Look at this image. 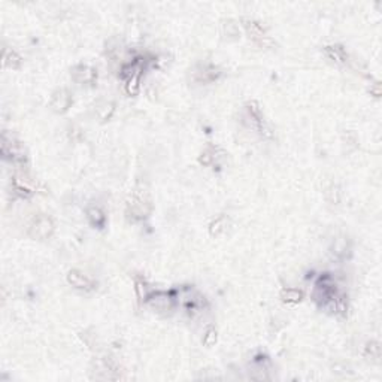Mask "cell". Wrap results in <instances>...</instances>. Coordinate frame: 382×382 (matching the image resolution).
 <instances>
[{"label": "cell", "mask_w": 382, "mask_h": 382, "mask_svg": "<svg viewBox=\"0 0 382 382\" xmlns=\"http://www.w3.org/2000/svg\"><path fill=\"white\" fill-rule=\"evenodd\" d=\"M153 211V199L147 188L138 187L129 202H127V214H129L133 219H144L147 218Z\"/></svg>", "instance_id": "cell-1"}, {"label": "cell", "mask_w": 382, "mask_h": 382, "mask_svg": "<svg viewBox=\"0 0 382 382\" xmlns=\"http://www.w3.org/2000/svg\"><path fill=\"white\" fill-rule=\"evenodd\" d=\"M54 228H55V225H54L53 218L45 215V214H39L32 219L27 233L32 239L45 240L54 233Z\"/></svg>", "instance_id": "cell-2"}, {"label": "cell", "mask_w": 382, "mask_h": 382, "mask_svg": "<svg viewBox=\"0 0 382 382\" xmlns=\"http://www.w3.org/2000/svg\"><path fill=\"white\" fill-rule=\"evenodd\" d=\"M2 154L5 159L14 162V163H23L26 160L23 147L12 138H8V135H3L2 139Z\"/></svg>", "instance_id": "cell-3"}, {"label": "cell", "mask_w": 382, "mask_h": 382, "mask_svg": "<svg viewBox=\"0 0 382 382\" xmlns=\"http://www.w3.org/2000/svg\"><path fill=\"white\" fill-rule=\"evenodd\" d=\"M72 78L75 82L81 84V85H87V84H94L97 81V70L87 66V64H78L72 69Z\"/></svg>", "instance_id": "cell-4"}, {"label": "cell", "mask_w": 382, "mask_h": 382, "mask_svg": "<svg viewBox=\"0 0 382 382\" xmlns=\"http://www.w3.org/2000/svg\"><path fill=\"white\" fill-rule=\"evenodd\" d=\"M70 105H72V94L66 88H60L54 91L50 102V106L54 112L63 113L70 108Z\"/></svg>", "instance_id": "cell-5"}, {"label": "cell", "mask_w": 382, "mask_h": 382, "mask_svg": "<svg viewBox=\"0 0 382 382\" xmlns=\"http://www.w3.org/2000/svg\"><path fill=\"white\" fill-rule=\"evenodd\" d=\"M67 282H69L73 288L82 290V291H91V290H94V287H96L94 281H93L90 276H87V275H84L82 272L75 271V269L67 273Z\"/></svg>", "instance_id": "cell-6"}, {"label": "cell", "mask_w": 382, "mask_h": 382, "mask_svg": "<svg viewBox=\"0 0 382 382\" xmlns=\"http://www.w3.org/2000/svg\"><path fill=\"white\" fill-rule=\"evenodd\" d=\"M243 23V27L246 30V33L249 35V38H252L254 41H256L257 44H263V41H266V36H265V29L262 27V24H259L257 21L254 20H242Z\"/></svg>", "instance_id": "cell-7"}, {"label": "cell", "mask_w": 382, "mask_h": 382, "mask_svg": "<svg viewBox=\"0 0 382 382\" xmlns=\"http://www.w3.org/2000/svg\"><path fill=\"white\" fill-rule=\"evenodd\" d=\"M87 218L93 227L102 228L106 222V215L99 206H88L87 208Z\"/></svg>", "instance_id": "cell-8"}, {"label": "cell", "mask_w": 382, "mask_h": 382, "mask_svg": "<svg viewBox=\"0 0 382 382\" xmlns=\"http://www.w3.org/2000/svg\"><path fill=\"white\" fill-rule=\"evenodd\" d=\"M141 91V70H136L130 78H127V82H125V93L135 97L138 96Z\"/></svg>", "instance_id": "cell-9"}, {"label": "cell", "mask_w": 382, "mask_h": 382, "mask_svg": "<svg viewBox=\"0 0 382 382\" xmlns=\"http://www.w3.org/2000/svg\"><path fill=\"white\" fill-rule=\"evenodd\" d=\"M228 222H230V219H228L225 215L217 217V218L211 222V225H209V233H211V236H215V237H217V236L222 234V233L227 230Z\"/></svg>", "instance_id": "cell-10"}, {"label": "cell", "mask_w": 382, "mask_h": 382, "mask_svg": "<svg viewBox=\"0 0 382 382\" xmlns=\"http://www.w3.org/2000/svg\"><path fill=\"white\" fill-rule=\"evenodd\" d=\"M281 299L284 303H288V305H296L299 302H302L303 299V293L297 288H284L281 291Z\"/></svg>", "instance_id": "cell-11"}, {"label": "cell", "mask_w": 382, "mask_h": 382, "mask_svg": "<svg viewBox=\"0 0 382 382\" xmlns=\"http://www.w3.org/2000/svg\"><path fill=\"white\" fill-rule=\"evenodd\" d=\"M3 63L9 69H18L21 66V57L14 50H5V53H3Z\"/></svg>", "instance_id": "cell-12"}, {"label": "cell", "mask_w": 382, "mask_h": 382, "mask_svg": "<svg viewBox=\"0 0 382 382\" xmlns=\"http://www.w3.org/2000/svg\"><path fill=\"white\" fill-rule=\"evenodd\" d=\"M326 54L330 60L336 61V63H343L345 61V51L340 47H326Z\"/></svg>", "instance_id": "cell-13"}, {"label": "cell", "mask_w": 382, "mask_h": 382, "mask_svg": "<svg viewBox=\"0 0 382 382\" xmlns=\"http://www.w3.org/2000/svg\"><path fill=\"white\" fill-rule=\"evenodd\" d=\"M135 291H136V296H138V299L142 302V300H148V297H150V291H148V287H147V284L142 281V279H136V282H135Z\"/></svg>", "instance_id": "cell-14"}, {"label": "cell", "mask_w": 382, "mask_h": 382, "mask_svg": "<svg viewBox=\"0 0 382 382\" xmlns=\"http://www.w3.org/2000/svg\"><path fill=\"white\" fill-rule=\"evenodd\" d=\"M112 112H113V105H112L110 102H105L102 106L97 108V115H99V118H100L102 121L110 118Z\"/></svg>", "instance_id": "cell-15"}, {"label": "cell", "mask_w": 382, "mask_h": 382, "mask_svg": "<svg viewBox=\"0 0 382 382\" xmlns=\"http://www.w3.org/2000/svg\"><path fill=\"white\" fill-rule=\"evenodd\" d=\"M366 355L370 357L372 360H379L381 358V346L378 342H369L366 346Z\"/></svg>", "instance_id": "cell-16"}, {"label": "cell", "mask_w": 382, "mask_h": 382, "mask_svg": "<svg viewBox=\"0 0 382 382\" xmlns=\"http://www.w3.org/2000/svg\"><path fill=\"white\" fill-rule=\"evenodd\" d=\"M215 153L209 148V150H205L202 154H200V157H199V163L200 164H203V166H209V164H212V162L215 160V156H214Z\"/></svg>", "instance_id": "cell-17"}, {"label": "cell", "mask_w": 382, "mask_h": 382, "mask_svg": "<svg viewBox=\"0 0 382 382\" xmlns=\"http://www.w3.org/2000/svg\"><path fill=\"white\" fill-rule=\"evenodd\" d=\"M215 342H217V330L214 327H209L203 336V343L206 346H212V345H215Z\"/></svg>", "instance_id": "cell-18"}]
</instances>
